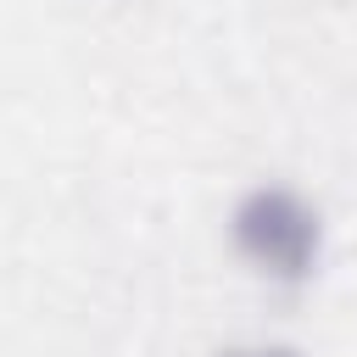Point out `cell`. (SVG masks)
Masks as SVG:
<instances>
[{"instance_id": "cell-1", "label": "cell", "mask_w": 357, "mask_h": 357, "mask_svg": "<svg viewBox=\"0 0 357 357\" xmlns=\"http://www.w3.org/2000/svg\"><path fill=\"white\" fill-rule=\"evenodd\" d=\"M229 257L268 290H307L329 262V218L290 178H251L223 212Z\"/></svg>"}, {"instance_id": "cell-2", "label": "cell", "mask_w": 357, "mask_h": 357, "mask_svg": "<svg viewBox=\"0 0 357 357\" xmlns=\"http://www.w3.org/2000/svg\"><path fill=\"white\" fill-rule=\"evenodd\" d=\"M212 357H301V346L296 340H279V335H245V340L218 346Z\"/></svg>"}]
</instances>
